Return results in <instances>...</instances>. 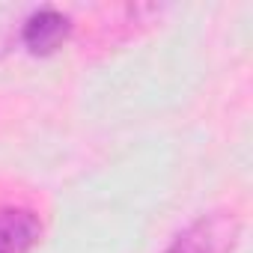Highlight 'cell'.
Listing matches in <instances>:
<instances>
[{"mask_svg":"<svg viewBox=\"0 0 253 253\" xmlns=\"http://www.w3.org/2000/svg\"><path fill=\"white\" fill-rule=\"evenodd\" d=\"M241 235V220L235 211H209L191 220L167 247L164 253H232Z\"/></svg>","mask_w":253,"mask_h":253,"instance_id":"obj_1","label":"cell"},{"mask_svg":"<svg viewBox=\"0 0 253 253\" xmlns=\"http://www.w3.org/2000/svg\"><path fill=\"white\" fill-rule=\"evenodd\" d=\"M72 18L54 6H42V9H33L24 24H21V45L33 54V57H51L57 54L69 36H72Z\"/></svg>","mask_w":253,"mask_h":253,"instance_id":"obj_2","label":"cell"},{"mask_svg":"<svg viewBox=\"0 0 253 253\" xmlns=\"http://www.w3.org/2000/svg\"><path fill=\"white\" fill-rule=\"evenodd\" d=\"M42 238V220L21 206H0V253H30Z\"/></svg>","mask_w":253,"mask_h":253,"instance_id":"obj_3","label":"cell"}]
</instances>
